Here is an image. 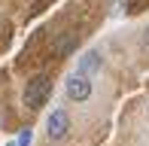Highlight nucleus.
<instances>
[{
    "label": "nucleus",
    "mask_w": 149,
    "mask_h": 146,
    "mask_svg": "<svg viewBox=\"0 0 149 146\" xmlns=\"http://www.w3.org/2000/svg\"><path fill=\"white\" fill-rule=\"evenodd\" d=\"M52 95V79L46 76V73H40V76H33L28 85H24V107L28 110H40L46 101H49Z\"/></svg>",
    "instance_id": "1"
},
{
    "label": "nucleus",
    "mask_w": 149,
    "mask_h": 146,
    "mask_svg": "<svg viewBox=\"0 0 149 146\" xmlns=\"http://www.w3.org/2000/svg\"><path fill=\"white\" fill-rule=\"evenodd\" d=\"M91 91H94V85H91V76L88 73H70L67 76V97L70 101H76V104H82V101H88L91 97Z\"/></svg>",
    "instance_id": "2"
},
{
    "label": "nucleus",
    "mask_w": 149,
    "mask_h": 146,
    "mask_svg": "<svg viewBox=\"0 0 149 146\" xmlns=\"http://www.w3.org/2000/svg\"><path fill=\"white\" fill-rule=\"evenodd\" d=\"M67 131H70V116H67V110H55L49 116V122H46V134H49V140H64Z\"/></svg>",
    "instance_id": "3"
},
{
    "label": "nucleus",
    "mask_w": 149,
    "mask_h": 146,
    "mask_svg": "<svg viewBox=\"0 0 149 146\" xmlns=\"http://www.w3.org/2000/svg\"><path fill=\"white\" fill-rule=\"evenodd\" d=\"M94 70H100V55L97 52H88V55L79 61V73H94Z\"/></svg>",
    "instance_id": "4"
},
{
    "label": "nucleus",
    "mask_w": 149,
    "mask_h": 146,
    "mask_svg": "<svg viewBox=\"0 0 149 146\" xmlns=\"http://www.w3.org/2000/svg\"><path fill=\"white\" fill-rule=\"evenodd\" d=\"M31 137H33V134H31V128H24L22 134H18V143H15V146H31Z\"/></svg>",
    "instance_id": "5"
},
{
    "label": "nucleus",
    "mask_w": 149,
    "mask_h": 146,
    "mask_svg": "<svg viewBox=\"0 0 149 146\" xmlns=\"http://www.w3.org/2000/svg\"><path fill=\"white\" fill-rule=\"evenodd\" d=\"M73 46H76V40H73V37H67V40H61V43H58V52H70Z\"/></svg>",
    "instance_id": "6"
},
{
    "label": "nucleus",
    "mask_w": 149,
    "mask_h": 146,
    "mask_svg": "<svg viewBox=\"0 0 149 146\" xmlns=\"http://www.w3.org/2000/svg\"><path fill=\"white\" fill-rule=\"evenodd\" d=\"M6 146H15V143H6Z\"/></svg>",
    "instance_id": "7"
}]
</instances>
